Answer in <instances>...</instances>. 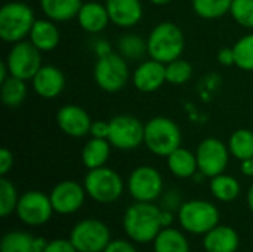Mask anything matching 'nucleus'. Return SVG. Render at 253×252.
Here are the masks:
<instances>
[{"label":"nucleus","mask_w":253,"mask_h":252,"mask_svg":"<svg viewBox=\"0 0 253 252\" xmlns=\"http://www.w3.org/2000/svg\"><path fill=\"white\" fill-rule=\"evenodd\" d=\"M123 229L127 238L136 244L154 242L162 224V209L153 202H135L123 217Z\"/></svg>","instance_id":"f257e3e1"},{"label":"nucleus","mask_w":253,"mask_h":252,"mask_svg":"<svg viewBox=\"0 0 253 252\" xmlns=\"http://www.w3.org/2000/svg\"><path fill=\"white\" fill-rule=\"evenodd\" d=\"M185 48V37L178 24L172 21L159 22L147 36L148 56L168 64L181 58Z\"/></svg>","instance_id":"f03ea898"},{"label":"nucleus","mask_w":253,"mask_h":252,"mask_svg":"<svg viewBox=\"0 0 253 252\" xmlns=\"http://www.w3.org/2000/svg\"><path fill=\"white\" fill-rule=\"evenodd\" d=\"M182 132L175 120L166 116L151 117L145 123L144 144L159 157H168L173 150L181 147Z\"/></svg>","instance_id":"7ed1b4c3"},{"label":"nucleus","mask_w":253,"mask_h":252,"mask_svg":"<svg viewBox=\"0 0 253 252\" xmlns=\"http://www.w3.org/2000/svg\"><path fill=\"white\" fill-rule=\"evenodd\" d=\"M36 22L34 10L24 1H7L0 9V37L6 43H16L30 36Z\"/></svg>","instance_id":"20e7f679"},{"label":"nucleus","mask_w":253,"mask_h":252,"mask_svg":"<svg viewBox=\"0 0 253 252\" xmlns=\"http://www.w3.org/2000/svg\"><path fill=\"white\" fill-rule=\"evenodd\" d=\"M93 79L98 88L104 92H119L127 85L130 79L129 61L119 52L99 56L93 67Z\"/></svg>","instance_id":"39448f33"},{"label":"nucleus","mask_w":253,"mask_h":252,"mask_svg":"<svg viewBox=\"0 0 253 252\" xmlns=\"http://www.w3.org/2000/svg\"><path fill=\"white\" fill-rule=\"evenodd\" d=\"M178 220L185 232L191 235H206L219 224V211L212 202L193 199L181 205Z\"/></svg>","instance_id":"423d86ee"},{"label":"nucleus","mask_w":253,"mask_h":252,"mask_svg":"<svg viewBox=\"0 0 253 252\" xmlns=\"http://www.w3.org/2000/svg\"><path fill=\"white\" fill-rule=\"evenodd\" d=\"M83 186L87 196L98 203H113L120 199L125 190L122 177L107 166L89 169Z\"/></svg>","instance_id":"0eeeda50"},{"label":"nucleus","mask_w":253,"mask_h":252,"mask_svg":"<svg viewBox=\"0 0 253 252\" xmlns=\"http://www.w3.org/2000/svg\"><path fill=\"white\" fill-rule=\"evenodd\" d=\"M70 241L79 252H104L111 242V233L101 220L86 218L73 227Z\"/></svg>","instance_id":"6e6552de"},{"label":"nucleus","mask_w":253,"mask_h":252,"mask_svg":"<svg viewBox=\"0 0 253 252\" xmlns=\"http://www.w3.org/2000/svg\"><path fill=\"white\" fill-rule=\"evenodd\" d=\"M108 122H110L108 141L114 149L129 151L144 144L145 125H142V122L138 117L130 114H119Z\"/></svg>","instance_id":"1a4fd4ad"},{"label":"nucleus","mask_w":253,"mask_h":252,"mask_svg":"<svg viewBox=\"0 0 253 252\" xmlns=\"http://www.w3.org/2000/svg\"><path fill=\"white\" fill-rule=\"evenodd\" d=\"M4 61L10 76L31 80L42 67V52L30 40H21L12 45Z\"/></svg>","instance_id":"9d476101"},{"label":"nucleus","mask_w":253,"mask_h":252,"mask_svg":"<svg viewBox=\"0 0 253 252\" xmlns=\"http://www.w3.org/2000/svg\"><path fill=\"white\" fill-rule=\"evenodd\" d=\"M230 156L231 153L228 144L215 137H208L202 140L196 150L199 171L206 178H213L219 174H224L228 166Z\"/></svg>","instance_id":"9b49d317"},{"label":"nucleus","mask_w":253,"mask_h":252,"mask_svg":"<svg viewBox=\"0 0 253 252\" xmlns=\"http://www.w3.org/2000/svg\"><path fill=\"white\" fill-rule=\"evenodd\" d=\"M127 190L136 202H154L163 193V177L150 165L138 166L127 178Z\"/></svg>","instance_id":"f8f14e48"},{"label":"nucleus","mask_w":253,"mask_h":252,"mask_svg":"<svg viewBox=\"0 0 253 252\" xmlns=\"http://www.w3.org/2000/svg\"><path fill=\"white\" fill-rule=\"evenodd\" d=\"M15 212L24 224L39 227L46 224L55 211L47 195L39 190H30L19 196Z\"/></svg>","instance_id":"ddd939ff"},{"label":"nucleus","mask_w":253,"mask_h":252,"mask_svg":"<svg viewBox=\"0 0 253 252\" xmlns=\"http://www.w3.org/2000/svg\"><path fill=\"white\" fill-rule=\"evenodd\" d=\"M86 195L87 193L84 190V186L73 180H65L58 183L52 189L49 198L55 212L61 215H68L77 212L83 206Z\"/></svg>","instance_id":"4468645a"},{"label":"nucleus","mask_w":253,"mask_h":252,"mask_svg":"<svg viewBox=\"0 0 253 252\" xmlns=\"http://www.w3.org/2000/svg\"><path fill=\"white\" fill-rule=\"evenodd\" d=\"M59 129L71 138H83L89 135L92 119L89 113L77 104H65L56 113Z\"/></svg>","instance_id":"2eb2a0df"},{"label":"nucleus","mask_w":253,"mask_h":252,"mask_svg":"<svg viewBox=\"0 0 253 252\" xmlns=\"http://www.w3.org/2000/svg\"><path fill=\"white\" fill-rule=\"evenodd\" d=\"M132 83L144 94L159 91L166 83V64L153 58L142 61L132 73Z\"/></svg>","instance_id":"dca6fc26"},{"label":"nucleus","mask_w":253,"mask_h":252,"mask_svg":"<svg viewBox=\"0 0 253 252\" xmlns=\"http://www.w3.org/2000/svg\"><path fill=\"white\" fill-rule=\"evenodd\" d=\"M34 92L43 100H55L65 88V76L55 65H42L31 79Z\"/></svg>","instance_id":"f3484780"},{"label":"nucleus","mask_w":253,"mask_h":252,"mask_svg":"<svg viewBox=\"0 0 253 252\" xmlns=\"http://www.w3.org/2000/svg\"><path fill=\"white\" fill-rule=\"evenodd\" d=\"M111 24L120 28L135 27L144 15L141 0H105Z\"/></svg>","instance_id":"a211bd4d"},{"label":"nucleus","mask_w":253,"mask_h":252,"mask_svg":"<svg viewBox=\"0 0 253 252\" xmlns=\"http://www.w3.org/2000/svg\"><path fill=\"white\" fill-rule=\"evenodd\" d=\"M76 19L80 28L89 34L102 33L111 22L105 3H99V1H84Z\"/></svg>","instance_id":"6ab92c4d"},{"label":"nucleus","mask_w":253,"mask_h":252,"mask_svg":"<svg viewBox=\"0 0 253 252\" xmlns=\"http://www.w3.org/2000/svg\"><path fill=\"white\" fill-rule=\"evenodd\" d=\"M28 40L40 50V52H50L56 49L61 40V33L55 21L49 18L36 19L31 27Z\"/></svg>","instance_id":"aec40b11"},{"label":"nucleus","mask_w":253,"mask_h":252,"mask_svg":"<svg viewBox=\"0 0 253 252\" xmlns=\"http://www.w3.org/2000/svg\"><path fill=\"white\" fill-rule=\"evenodd\" d=\"M239 244V233L230 226L218 224L203 238V247L206 252H236Z\"/></svg>","instance_id":"412c9836"},{"label":"nucleus","mask_w":253,"mask_h":252,"mask_svg":"<svg viewBox=\"0 0 253 252\" xmlns=\"http://www.w3.org/2000/svg\"><path fill=\"white\" fill-rule=\"evenodd\" d=\"M46 244L43 238H34L30 233L16 230L1 238L0 252H43Z\"/></svg>","instance_id":"4be33fe9"},{"label":"nucleus","mask_w":253,"mask_h":252,"mask_svg":"<svg viewBox=\"0 0 253 252\" xmlns=\"http://www.w3.org/2000/svg\"><path fill=\"white\" fill-rule=\"evenodd\" d=\"M166 160H168L169 171L176 178H182V180L193 178L196 175V172L199 171L196 153H193L184 147H178L176 150H173L166 157Z\"/></svg>","instance_id":"5701e85b"},{"label":"nucleus","mask_w":253,"mask_h":252,"mask_svg":"<svg viewBox=\"0 0 253 252\" xmlns=\"http://www.w3.org/2000/svg\"><path fill=\"white\" fill-rule=\"evenodd\" d=\"M39 4L46 18L55 22H67L77 18L83 0H39Z\"/></svg>","instance_id":"b1692460"},{"label":"nucleus","mask_w":253,"mask_h":252,"mask_svg":"<svg viewBox=\"0 0 253 252\" xmlns=\"http://www.w3.org/2000/svg\"><path fill=\"white\" fill-rule=\"evenodd\" d=\"M111 144L105 138H93L90 137L89 141L83 146L82 150V162L87 169H95L105 166L110 153H111Z\"/></svg>","instance_id":"393cba45"},{"label":"nucleus","mask_w":253,"mask_h":252,"mask_svg":"<svg viewBox=\"0 0 253 252\" xmlns=\"http://www.w3.org/2000/svg\"><path fill=\"white\" fill-rule=\"evenodd\" d=\"M154 252H190V245L179 230L163 227L154 239Z\"/></svg>","instance_id":"a878e982"},{"label":"nucleus","mask_w":253,"mask_h":252,"mask_svg":"<svg viewBox=\"0 0 253 252\" xmlns=\"http://www.w3.org/2000/svg\"><path fill=\"white\" fill-rule=\"evenodd\" d=\"M0 97L6 107L15 108L21 105L27 98V80L9 76L0 83Z\"/></svg>","instance_id":"bb28decb"},{"label":"nucleus","mask_w":253,"mask_h":252,"mask_svg":"<svg viewBox=\"0 0 253 252\" xmlns=\"http://www.w3.org/2000/svg\"><path fill=\"white\" fill-rule=\"evenodd\" d=\"M117 49L119 53L127 61H139L145 55H148L147 39H142L136 33L123 34L117 42Z\"/></svg>","instance_id":"cd10ccee"},{"label":"nucleus","mask_w":253,"mask_h":252,"mask_svg":"<svg viewBox=\"0 0 253 252\" xmlns=\"http://www.w3.org/2000/svg\"><path fill=\"white\" fill-rule=\"evenodd\" d=\"M211 192L221 202H233L240 195V183L227 174H219L211 178Z\"/></svg>","instance_id":"c85d7f7f"},{"label":"nucleus","mask_w":253,"mask_h":252,"mask_svg":"<svg viewBox=\"0 0 253 252\" xmlns=\"http://www.w3.org/2000/svg\"><path fill=\"white\" fill-rule=\"evenodd\" d=\"M228 149L231 156L240 162L253 157V131L248 128L234 131L228 138Z\"/></svg>","instance_id":"c756f323"},{"label":"nucleus","mask_w":253,"mask_h":252,"mask_svg":"<svg viewBox=\"0 0 253 252\" xmlns=\"http://www.w3.org/2000/svg\"><path fill=\"white\" fill-rule=\"evenodd\" d=\"M233 0H191L193 10L203 19H218L230 13Z\"/></svg>","instance_id":"7c9ffc66"},{"label":"nucleus","mask_w":253,"mask_h":252,"mask_svg":"<svg viewBox=\"0 0 253 252\" xmlns=\"http://www.w3.org/2000/svg\"><path fill=\"white\" fill-rule=\"evenodd\" d=\"M233 49L236 58L234 65H237L243 71H253V33L240 37L234 43Z\"/></svg>","instance_id":"2f4dec72"},{"label":"nucleus","mask_w":253,"mask_h":252,"mask_svg":"<svg viewBox=\"0 0 253 252\" xmlns=\"http://www.w3.org/2000/svg\"><path fill=\"white\" fill-rule=\"evenodd\" d=\"M193 76V67L187 59L178 58L166 64V82L170 85H185Z\"/></svg>","instance_id":"473e14b6"},{"label":"nucleus","mask_w":253,"mask_h":252,"mask_svg":"<svg viewBox=\"0 0 253 252\" xmlns=\"http://www.w3.org/2000/svg\"><path fill=\"white\" fill-rule=\"evenodd\" d=\"M19 196L12 181H9L6 177L0 178V215L7 217L10 215L18 205Z\"/></svg>","instance_id":"72a5a7b5"},{"label":"nucleus","mask_w":253,"mask_h":252,"mask_svg":"<svg viewBox=\"0 0 253 252\" xmlns=\"http://www.w3.org/2000/svg\"><path fill=\"white\" fill-rule=\"evenodd\" d=\"M230 15L243 28L253 30V0H233Z\"/></svg>","instance_id":"f704fd0d"},{"label":"nucleus","mask_w":253,"mask_h":252,"mask_svg":"<svg viewBox=\"0 0 253 252\" xmlns=\"http://www.w3.org/2000/svg\"><path fill=\"white\" fill-rule=\"evenodd\" d=\"M43 252H79L73 242L68 239H55L46 244V248Z\"/></svg>","instance_id":"c9c22d12"},{"label":"nucleus","mask_w":253,"mask_h":252,"mask_svg":"<svg viewBox=\"0 0 253 252\" xmlns=\"http://www.w3.org/2000/svg\"><path fill=\"white\" fill-rule=\"evenodd\" d=\"M108 134H110V122H105V120H92L90 131H89V135L90 137L108 140Z\"/></svg>","instance_id":"e433bc0d"},{"label":"nucleus","mask_w":253,"mask_h":252,"mask_svg":"<svg viewBox=\"0 0 253 252\" xmlns=\"http://www.w3.org/2000/svg\"><path fill=\"white\" fill-rule=\"evenodd\" d=\"M162 205H163V209H168V211H172V212L176 211V209H179L181 205H182V203H181V195H179L176 190H169V192H166Z\"/></svg>","instance_id":"4c0bfd02"},{"label":"nucleus","mask_w":253,"mask_h":252,"mask_svg":"<svg viewBox=\"0 0 253 252\" xmlns=\"http://www.w3.org/2000/svg\"><path fill=\"white\" fill-rule=\"evenodd\" d=\"M13 166V154L9 149H1L0 150V175L6 177V174L12 169Z\"/></svg>","instance_id":"58836bf2"},{"label":"nucleus","mask_w":253,"mask_h":252,"mask_svg":"<svg viewBox=\"0 0 253 252\" xmlns=\"http://www.w3.org/2000/svg\"><path fill=\"white\" fill-rule=\"evenodd\" d=\"M104 252H138V251H136V248H135L130 242L119 239V241H111V242L107 245V248L104 250Z\"/></svg>","instance_id":"ea45409f"},{"label":"nucleus","mask_w":253,"mask_h":252,"mask_svg":"<svg viewBox=\"0 0 253 252\" xmlns=\"http://www.w3.org/2000/svg\"><path fill=\"white\" fill-rule=\"evenodd\" d=\"M218 61H219L221 65H225V67L234 65V62H236L234 49H233V48H222V49L218 52Z\"/></svg>","instance_id":"a19ab883"},{"label":"nucleus","mask_w":253,"mask_h":252,"mask_svg":"<svg viewBox=\"0 0 253 252\" xmlns=\"http://www.w3.org/2000/svg\"><path fill=\"white\" fill-rule=\"evenodd\" d=\"M93 49H95V53H96L98 58H99V56H105V55H108V53L113 52L111 45H110L107 40H98V42H95Z\"/></svg>","instance_id":"79ce46f5"},{"label":"nucleus","mask_w":253,"mask_h":252,"mask_svg":"<svg viewBox=\"0 0 253 252\" xmlns=\"http://www.w3.org/2000/svg\"><path fill=\"white\" fill-rule=\"evenodd\" d=\"M240 171H242V174L246 175V177H253V157L246 159V160H242Z\"/></svg>","instance_id":"37998d69"},{"label":"nucleus","mask_w":253,"mask_h":252,"mask_svg":"<svg viewBox=\"0 0 253 252\" xmlns=\"http://www.w3.org/2000/svg\"><path fill=\"white\" fill-rule=\"evenodd\" d=\"M173 223V212L168 209H162V224L163 227H170Z\"/></svg>","instance_id":"c03bdc74"},{"label":"nucleus","mask_w":253,"mask_h":252,"mask_svg":"<svg viewBox=\"0 0 253 252\" xmlns=\"http://www.w3.org/2000/svg\"><path fill=\"white\" fill-rule=\"evenodd\" d=\"M248 205L253 212V184L249 187V192H248Z\"/></svg>","instance_id":"a18cd8bd"},{"label":"nucleus","mask_w":253,"mask_h":252,"mask_svg":"<svg viewBox=\"0 0 253 252\" xmlns=\"http://www.w3.org/2000/svg\"><path fill=\"white\" fill-rule=\"evenodd\" d=\"M150 3H153L154 6H166V4H169L172 0H148Z\"/></svg>","instance_id":"49530a36"}]
</instances>
